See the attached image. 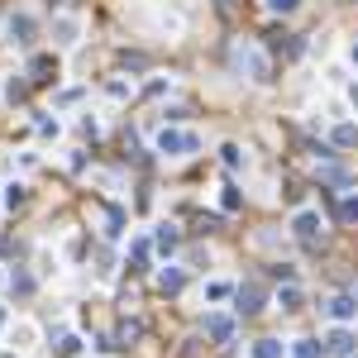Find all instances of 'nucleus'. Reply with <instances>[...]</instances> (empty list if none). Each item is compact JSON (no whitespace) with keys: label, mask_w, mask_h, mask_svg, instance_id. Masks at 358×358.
Returning <instances> with one entry per match:
<instances>
[{"label":"nucleus","mask_w":358,"mask_h":358,"mask_svg":"<svg viewBox=\"0 0 358 358\" xmlns=\"http://www.w3.org/2000/svg\"><path fill=\"white\" fill-rule=\"evenodd\" d=\"M5 320H10V311H5V306H0V330H5Z\"/></svg>","instance_id":"5701e85b"},{"label":"nucleus","mask_w":358,"mask_h":358,"mask_svg":"<svg viewBox=\"0 0 358 358\" xmlns=\"http://www.w3.org/2000/svg\"><path fill=\"white\" fill-rule=\"evenodd\" d=\"M301 306V291L296 287H282V311H296Z\"/></svg>","instance_id":"dca6fc26"},{"label":"nucleus","mask_w":358,"mask_h":358,"mask_svg":"<svg viewBox=\"0 0 358 358\" xmlns=\"http://www.w3.org/2000/svg\"><path fill=\"white\" fill-rule=\"evenodd\" d=\"M335 144H339V148H354V144H358V129H354V124H339V129H335Z\"/></svg>","instance_id":"ddd939ff"},{"label":"nucleus","mask_w":358,"mask_h":358,"mask_svg":"<svg viewBox=\"0 0 358 358\" xmlns=\"http://www.w3.org/2000/svg\"><path fill=\"white\" fill-rule=\"evenodd\" d=\"M10 34H14V43H29V38H34V19H29V14H14V19H10Z\"/></svg>","instance_id":"9d476101"},{"label":"nucleus","mask_w":358,"mask_h":358,"mask_svg":"<svg viewBox=\"0 0 358 358\" xmlns=\"http://www.w3.org/2000/svg\"><path fill=\"white\" fill-rule=\"evenodd\" d=\"M5 205H10V210L24 205V186H10V191H5Z\"/></svg>","instance_id":"aec40b11"},{"label":"nucleus","mask_w":358,"mask_h":358,"mask_svg":"<svg viewBox=\"0 0 358 358\" xmlns=\"http://www.w3.org/2000/svg\"><path fill=\"white\" fill-rule=\"evenodd\" d=\"M325 311H330L335 320H354V315H358V301H354V296H344V291H339V296H330V306H325Z\"/></svg>","instance_id":"6e6552de"},{"label":"nucleus","mask_w":358,"mask_h":358,"mask_svg":"<svg viewBox=\"0 0 358 358\" xmlns=\"http://www.w3.org/2000/svg\"><path fill=\"white\" fill-rule=\"evenodd\" d=\"M153 244H158V254H172L181 244V234L172 230V225H158V234H153Z\"/></svg>","instance_id":"1a4fd4ad"},{"label":"nucleus","mask_w":358,"mask_h":358,"mask_svg":"<svg viewBox=\"0 0 358 358\" xmlns=\"http://www.w3.org/2000/svg\"><path fill=\"white\" fill-rule=\"evenodd\" d=\"M234 296H239V315H258V311H263V301H268V291H263L258 282H244Z\"/></svg>","instance_id":"20e7f679"},{"label":"nucleus","mask_w":358,"mask_h":358,"mask_svg":"<svg viewBox=\"0 0 358 358\" xmlns=\"http://www.w3.org/2000/svg\"><path fill=\"white\" fill-rule=\"evenodd\" d=\"M296 5H301V0H268V10H272V14H291Z\"/></svg>","instance_id":"a211bd4d"},{"label":"nucleus","mask_w":358,"mask_h":358,"mask_svg":"<svg viewBox=\"0 0 358 358\" xmlns=\"http://www.w3.org/2000/svg\"><path fill=\"white\" fill-rule=\"evenodd\" d=\"M158 153H168V158L196 153V134H186V129H163V134H158Z\"/></svg>","instance_id":"f03ea898"},{"label":"nucleus","mask_w":358,"mask_h":358,"mask_svg":"<svg viewBox=\"0 0 358 358\" xmlns=\"http://www.w3.org/2000/svg\"><path fill=\"white\" fill-rule=\"evenodd\" d=\"M0 358H10V354H0Z\"/></svg>","instance_id":"b1692460"},{"label":"nucleus","mask_w":358,"mask_h":358,"mask_svg":"<svg viewBox=\"0 0 358 358\" xmlns=\"http://www.w3.org/2000/svg\"><path fill=\"white\" fill-rule=\"evenodd\" d=\"M291 358H320V344H315V339H296Z\"/></svg>","instance_id":"4468645a"},{"label":"nucleus","mask_w":358,"mask_h":358,"mask_svg":"<svg viewBox=\"0 0 358 358\" xmlns=\"http://www.w3.org/2000/svg\"><path fill=\"white\" fill-rule=\"evenodd\" d=\"M254 358H282V344L277 339H258L254 344Z\"/></svg>","instance_id":"f8f14e48"},{"label":"nucleus","mask_w":358,"mask_h":358,"mask_svg":"<svg viewBox=\"0 0 358 358\" xmlns=\"http://www.w3.org/2000/svg\"><path fill=\"white\" fill-rule=\"evenodd\" d=\"M129 258H134V263H148V239H134V249H129Z\"/></svg>","instance_id":"f3484780"},{"label":"nucleus","mask_w":358,"mask_h":358,"mask_svg":"<svg viewBox=\"0 0 358 358\" xmlns=\"http://www.w3.org/2000/svg\"><path fill=\"white\" fill-rule=\"evenodd\" d=\"M220 153H225V168H239V148H234V144H225Z\"/></svg>","instance_id":"412c9836"},{"label":"nucleus","mask_w":358,"mask_h":358,"mask_svg":"<svg viewBox=\"0 0 358 358\" xmlns=\"http://www.w3.org/2000/svg\"><path fill=\"white\" fill-rule=\"evenodd\" d=\"M10 287H14V296H29V291H34V277H29V272H14Z\"/></svg>","instance_id":"2eb2a0df"},{"label":"nucleus","mask_w":358,"mask_h":358,"mask_svg":"<svg viewBox=\"0 0 358 358\" xmlns=\"http://www.w3.org/2000/svg\"><path fill=\"white\" fill-rule=\"evenodd\" d=\"M291 230H296V239H301L306 249H315V244L325 239V230H320V215H315V210H296V215H291Z\"/></svg>","instance_id":"7ed1b4c3"},{"label":"nucleus","mask_w":358,"mask_h":358,"mask_svg":"<svg viewBox=\"0 0 358 358\" xmlns=\"http://www.w3.org/2000/svg\"><path fill=\"white\" fill-rule=\"evenodd\" d=\"M234 67H239V72H249L254 82H272L268 58H263V53H258L254 43H239V48H234Z\"/></svg>","instance_id":"f257e3e1"},{"label":"nucleus","mask_w":358,"mask_h":358,"mask_svg":"<svg viewBox=\"0 0 358 358\" xmlns=\"http://www.w3.org/2000/svg\"><path fill=\"white\" fill-rule=\"evenodd\" d=\"M53 77H58V58H53V53H38V58L29 63V82L43 87V82H53Z\"/></svg>","instance_id":"39448f33"},{"label":"nucleus","mask_w":358,"mask_h":358,"mask_svg":"<svg viewBox=\"0 0 358 358\" xmlns=\"http://www.w3.org/2000/svg\"><path fill=\"white\" fill-rule=\"evenodd\" d=\"M205 296H210V301H225V296H230V287H225V282H210V291H205Z\"/></svg>","instance_id":"4be33fe9"},{"label":"nucleus","mask_w":358,"mask_h":358,"mask_svg":"<svg viewBox=\"0 0 358 358\" xmlns=\"http://www.w3.org/2000/svg\"><path fill=\"white\" fill-rule=\"evenodd\" d=\"M181 282H186V277H181V268H168L163 277H158V287H163L168 296H177V291H181Z\"/></svg>","instance_id":"9b49d317"},{"label":"nucleus","mask_w":358,"mask_h":358,"mask_svg":"<svg viewBox=\"0 0 358 358\" xmlns=\"http://www.w3.org/2000/svg\"><path fill=\"white\" fill-rule=\"evenodd\" d=\"M205 335L215 344H234V320L230 315H205Z\"/></svg>","instance_id":"423d86ee"},{"label":"nucleus","mask_w":358,"mask_h":358,"mask_svg":"<svg viewBox=\"0 0 358 358\" xmlns=\"http://www.w3.org/2000/svg\"><path fill=\"white\" fill-rule=\"evenodd\" d=\"M354 335H349V330H330V335H325V354H335V358H349L354 354Z\"/></svg>","instance_id":"0eeeda50"},{"label":"nucleus","mask_w":358,"mask_h":358,"mask_svg":"<svg viewBox=\"0 0 358 358\" xmlns=\"http://www.w3.org/2000/svg\"><path fill=\"white\" fill-rule=\"evenodd\" d=\"M339 220H358V196H349V201L339 205Z\"/></svg>","instance_id":"6ab92c4d"}]
</instances>
